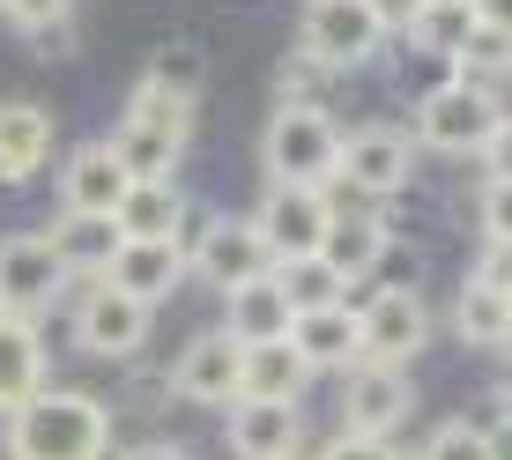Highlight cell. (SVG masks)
<instances>
[{
	"label": "cell",
	"instance_id": "obj_1",
	"mask_svg": "<svg viewBox=\"0 0 512 460\" xmlns=\"http://www.w3.org/2000/svg\"><path fill=\"white\" fill-rule=\"evenodd\" d=\"M8 460H104L112 453V416L97 394H30L0 423Z\"/></svg>",
	"mask_w": 512,
	"mask_h": 460
},
{
	"label": "cell",
	"instance_id": "obj_2",
	"mask_svg": "<svg viewBox=\"0 0 512 460\" xmlns=\"http://www.w3.org/2000/svg\"><path fill=\"white\" fill-rule=\"evenodd\" d=\"M186 134H193V97L141 82L112 134V156L127 164V179H171V164L186 156Z\"/></svg>",
	"mask_w": 512,
	"mask_h": 460
},
{
	"label": "cell",
	"instance_id": "obj_3",
	"mask_svg": "<svg viewBox=\"0 0 512 460\" xmlns=\"http://www.w3.org/2000/svg\"><path fill=\"white\" fill-rule=\"evenodd\" d=\"M505 104L490 82H468V75H446L416 97V141L438 156H483V141L498 134Z\"/></svg>",
	"mask_w": 512,
	"mask_h": 460
},
{
	"label": "cell",
	"instance_id": "obj_4",
	"mask_svg": "<svg viewBox=\"0 0 512 460\" xmlns=\"http://www.w3.org/2000/svg\"><path fill=\"white\" fill-rule=\"evenodd\" d=\"M260 164H268V186H334V164H342V127L334 112H290L275 104L268 134H260Z\"/></svg>",
	"mask_w": 512,
	"mask_h": 460
},
{
	"label": "cell",
	"instance_id": "obj_5",
	"mask_svg": "<svg viewBox=\"0 0 512 460\" xmlns=\"http://www.w3.org/2000/svg\"><path fill=\"white\" fill-rule=\"evenodd\" d=\"M186 275H201L208 290H245V282H260V275H275V260H268V245H260V230L253 216H223V223H208L201 238L186 245Z\"/></svg>",
	"mask_w": 512,
	"mask_h": 460
},
{
	"label": "cell",
	"instance_id": "obj_6",
	"mask_svg": "<svg viewBox=\"0 0 512 460\" xmlns=\"http://www.w3.org/2000/svg\"><path fill=\"white\" fill-rule=\"evenodd\" d=\"M67 282H75V275L60 268V253L45 245V230H15V238H0V312H8V320H38Z\"/></svg>",
	"mask_w": 512,
	"mask_h": 460
},
{
	"label": "cell",
	"instance_id": "obj_7",
	"mask_svg": "<svg viewBox=\"0 0 512 460\" xmlns=\"http://www.w3.org/2000/svg\"><path fill=\"white\" fill-rule=\"evenodd\" d=\"M409 164H416V149H409V134L401 127H357V134H342V164H334V186H349L357 201H394L401 186H409Z\"/></svg>",
	"mask_w": 512,
	"mask_h": 460
},
{
	"label": "cell",
	"instance_id": "obj_8",
	"mask_svg": "<svg viewBox=\"0 0 512 460\" xmlns=\"http://www.w3.org/2000/svg\"><path fill=\"white\" fill-rule=\"evenodd\" d=\"M297 45H305L312 60H327L334 75H349V67H364L386 45V30L372 23L364 0H305V30H297Z\"/></svg>",
	"mask_w": 512,
	"mask_h": 460
},
{
	"label": "cell",
	"instance_id": "obj_9",
	"mask_svg": "<svg viewBox=\"0 0 512 460\" xmlns=\"http://www.w3.org/2000/svg\"><path fill=\"white\" fill-rule=\"evenodd\" d=\"M357 334H364V364H409L423 342H431V305H423V290L416 297H401V290H372L357 305Z\"/></svg>",
	"mask_w": 512,
	"mask_h": 460
},
{
	"label": "cell",
	"instance_id": "obj_10",
	"mask_svg": "<svg viewBox=\"0 0 512 460\" xmlns=\"http://www.w3.org/2000/svg\"><path fill=\"white\" fill-rule=\"evenodd\" d=\"M327 216H334L327 193H312V186H268V208L253 216V230H260V245H268V260H312V253H320V238H327Z\"/></svg>",
	"mask_w": 512,
	"mask_h": 460
},
{
	"label": "cell",
	"instance_id": "obj_11",
	"mask_svg": "<svg viewBox=\"0 0 512 460\" xmlns=\"http://www.w3.org/2000/svg\"><path fill=\"white\" fill-rule=\"evenodd\" d=\"M75 342L90 349V357H134V349L149 342V305H134V297L104 290L97 275H82V297H75Z\"/></svg>",
	"mask_w": 512,
	"mask_h": 460
},
{
	"label": "cell",
	"instance_id": "obj_12",
	"mask_svg": "<svg viewBox=\"0 0 512 460\" xmlns=\"http://www.w3.org/2000/svg\"><path fill=\"white\" fill-rule=\"evenodd\" d=\"M104 290H119V297H134V305H164L171 290L186 282V245L179 238H149V245H134V238H119V253L104 260Z\"/></svg>",
	"mask_w": 512,
	"mask_h": 460
},
{
	"label": "cell",
	"instance_id": "obj_13",
	"mask_svg": "<svg viewBox=\"0 0 512 460\" xmlns=\"http://www.w3.org/2000/svg\"><path fill=\"white\" fill-rule=\"evenodd\" d=\"M238 357H245V349L223 327L193 334V342L179 349V364H171V394L201 401V409H231V401H238Z\"/></svg>",
	"mask_w": 512,
	"mask_h": 460
},
{
	"label": "cell",
	"instance_id": "obj_14",
	"mask_svg": "<svg viewBox=\"0 0 512 460\" xmlns=\"http://www.w3.org/2000/svg\"><path fill=\"white\" fill-rule=\"evenodd\" d=\"M409 379H401L394 364H357L342 386V431L357 438H394V423L409 416Z\"/></svg>",
	"mask_w": 512,
	"mask_h": 460
},
{
	"label": "cell",
	"instance_id": "obj_15",
	"mask_svg": "<svg viewBox=\"0 0 512 460\" xmlns=\"http://www.w3.org/2000/svg\"><path fill=\"white\" fill-rule=\"evenodd\" d=\"M238 460H297L305 446V416L297 401H231V423H223Z\"/></svg>",
	"mask_w": 512,
	"mask_h": 460
},
{
	"label": "cell",
	"instance_id": "obj_16",
	"mask_svg": "<svg viewBox=\"0 0 512 460\" xmlns=\"http://www.w3.org/2000/svg\"><path fill=\"white\" fill-rule=\"evenodd\" d=\"M127 186L134 179H127V164L112 156V141H82V149L67 156V171H60V208H67V216H112Z\"/></svg>",
	"mask_w": 512,
	"mask_h": 460
},
{
	"label": "cell",
	"instance_id": "obj_17",
	"mask_svg": "<svg viewBox=\"0 0 512 460\" xmlns=\"http://www.w3.org/2000/svg\"><path fill=\"white\" fill-rule=\"evenodd\" d=\"M290 349H297V357H305V371H357V364H364L357 305L297 312V320H290Z\"/></svg>",
	"mask_w": 512,
	"mask_h": 460
},
{
	"label": "cell",
	"instance_id": "obj_18",
	"mask_svg": "<svg viewBox=\"0 0 512 460\" xmlns=\"http://www.w3.org/2000/svg\"><path fill=\"white\" fill-rule=\"evenodd\" d=\"M45 156H52V119H45V104L8 97V104H0V179H8V186L38 179Z\"/></svg>",
	"mask_w": 512,
	"mask_h": 460
},
{
	"label": "cell",
	"instance_id": "obj_19",
	"mask_svg": "<svg viewBox=\"0 0 512 460\" xmlns=\"http://www.w3.org/2000/svg\"><path fill=\"white\" fill-rule=\"evenodd\" d=\"M112 230H119V238H134V245H149V238H179V230H186V201H179V186H171V179H134L127 193H119V208H112Z\"/></svg>",
	"mask_w": 512,
	"mask_h": 460
},
{
	"label": "cell",
	"instance_id": "obj_20",
	"mask_svg": "<svg viewBox=\"0 0 512 460\" xmlns=\"http://www.w3.org/2000/svg\"><path fill=\"white\" fill-rule=\"evenodd\" d=\"M290 297L275 290V275H260V282H245V290L223 297V334H231L238 349H253V342H282L290 334Z\"/></svg>",
	"mask_w": 512,
	"mask_h": 460
},
{
	"label": "cell",
	"instance_id": "obj_21",
	"mask_svg": "<svg viewBox=\"0 0 512 460\" xmlns=\"http://www.w3.org/2000/svg\"><path fill=\"white\" fill-rule=\"evenodd\" d=\"M305 379H312V371L290 349V334H282V342H253L238 357V401H297Z\"/></svg>",
	"mask_w": 512,
	"mask_h": 460
},
{
	"label": "cell",
	"instance_id": "obj_22",
	"mask_svg": "<svg viewBox=\"0 0 512 460\" xmlns=\"http://www.w3.org/2000/svg\"><path fill=\"white\" fill-rule=\"evenodd\" d=\"M379 245H386V216H357V208H334V216H327V238H320V260L349 282V290H357V282L372 275Z\"/></svg>",
	"mask_w": 512,
	"mask_h": 460
},
{
	"label": "cell",
	"instance_id": "obj_23",
	"mask_svg": "<svg viewBox=\"0 0 512 460\" xmlns=\"http://www.w3.org/2000/svg\"><path fill=\"white\" fill-rule=\"evenodd\" d=\"M45 245L60 253L67 275H104V260L119 253V230H112V216H67L60 208V223L45 230Z\"/></svg>",
	"mask_w": 512,
	"mask_h": 460
},
{
	"label": "cell",
	"instance_id": "obj_24",
	"mask_svg": "<svg viewBox=\"0 0 512 460\" xmlns=\"http://www.w3.org/2000/svg\"><path fill=\"white\" fill-rule=\"evenodd\" d=\"M38 379H45V342L30 334V320H8V312H0V416L38 394Z\"/></svg>",
	"mask_w": 512,
	"mask_h": 460
},
{
	"label": "cell",
	"instance_id": "obj_25",
	"mask_svg": "<svg viewBox=\"0 0 512 460\" xmlns=\"http://www.w3.org/2000/svg\"><path fill=\"white\" fill-rule=\"evenodd\" d=\"M453 334L475 349H498L512 342V305H505V290H490V282H461V297H453Z\"/></svg>",
	"mask_w": 512,
	"mask_h": 460
},
{
	"label": "cell",
	"instance_id": "obj_26",
	"mask_svg": "<svg viewBox=\"0 0 512 460\" xmlns=\"http://www.w3.org/2000/svg\"><path fill=\"white\" fill-rule=\"evenodd\" d=\"M275 290L290 297V312H327V305H349V282L334 275L320 253H312V260H275Z\"/></svg>",
	"mask_w": 512,
	"mask_h": 460
},
{
	"label": "cell",
	"instance_id": "obj_27",
	"mask_svg": "<svg viewBox=\"0 0 512 460\" xmlns=\"http://www.w3.org/2000/svg\"><path fill=\"white\" fill-rule=\"evenodd\" d=\"M416 52H431V60H446V75H453V52H461L475 38V8H453V0H423V15L409 30H401Z\"/></svg>",
	"mask_w": 512,
	"mask_h": 460
},
{
	"label": "cell",
	"instance_id": "obj_28",
	"mask_svg": "<svg viewBox=\"0 0 512 460\" xmlns=\"http://www.w3.org/2000/svg\"><path fill=\"white\" fill-rule=\"evenodd\" d=\"M275 97L290 104V112H327V97H334V67H327V60H312V52L297 45L290 60L275 67Z\"/></svg>",
	"mask_w": 512,
	"mask_h": 460
},
{
	"label": "cell",
	"instance_id": "obj_29",
	"mask_svg": "<svg viewBox=\"0 0 512 460\" xmlns=\"http://www.w3.org/2000/svg\"><path fill=\"white\" fill-rule=\"evenodd\" d=\"M423 460H498V431L475 423V416H446L423 438Z\"/></svg>",
	"mask_w": 512,
	"mask_h": 460
},
{
	"label": "cell",
	"instance_id": "obj_30",
	"mask_svg": "<svg viewBox=\"0 0 512 460\" xmlns=\"http://www.w3.org/2000/svg\"><path fill=\"white\" fill-rule=\"evenodd\" d=\"M453 75H468V82L512 75V38H505V30H483V23H475V38L453 52ZM490 90H498V82H490Z\"/></svg>",
	"mask_w": 512,
	"mask_h": 460
},
{
	"label": "cell",
	"instance_id": "obj_31",
	"mask_svg": "<svg viewBox=\"0 0 512 460\" xmlns=\"http://www.w3.org/2000/svg\"><path fill=\"white\" fill-rule=\"evenodd\" d=\"M364 282H372V290H401V297H416V282H423V245H409V238H386Z\"/></svg>",
	"mask_w": 512,
	"mask_h": 460
},
{
	"label": "cell",
	"instance_id": "obj_32",
	"mask_svg": "<svg viewBox=\"0 0 512 460\" xmlns=\"http://www.w3.org/2000/svg\"><path fill=\"white\" fill-rule=\"evenodd\" d=\"M141 82H156V90H179V97H193L201 90V52H186V45H164L149 60V75Z\"/></svg>",
	"mask_w": 512,
	"mask_h": 460
},
{
	"label": "cell",
	"instance_id": "obj_33",
	"mask_svg": "<svg viewBox=\"0 0 512 460\" xmlns=\"http://www.w3.org/2000/svg\"><path fill=\"white\" fill-rule=\"evenodd\" d=\"M0 15H8V23H23L30 38H38V30H52V23H67V15H75V0H0Z\"/></svg>",
	"mask_w": 512,
	"mask_h": 460
},
{
	"label": "cell",
	"instance_id": "obj_34",
	"mask_svg": "<svg viewBox=\"0 0 512 460\" xmlns=\"http://www.w3.org/2000/svg\"><path fill=\"white\" fill-rule=\"evenodd\" d=\"M312 460H409V453H394V438H357V431H342V438H327V453H312Z\"/></svg>",
	"mask_w": 512,
	"mask_h": 460
},
{
	"label": "cell",
	"instance_id": "obj_35",
	"mask_svg": "<svg viewBox=\"0 0 512 460\" xmlns=\"http://www.w3.org/2000/svg\"><path fill=\"white\" fill-rule=\"evenodd\" d=\"M483 238L512 245V186H483Z\"/></svg>",
	"mask_w": 512,
	"mask_h": 460
},
{
	"label": "cell",
	"instance_id": "obj_36",
	"mask_svg": "<svg viewBox=\"0 0 512 460\" xmlns=\"http://www.w3.org/2000/svg\"><path fill=\"white\" fill-rule=\"evenodd\" d=\"M475 282H490V290H505V297H512V245L483 238V260H475Z\"/></svg>",
	"mask_w": 512,
	"mask_h": 460
},
{
	"label": "cell",
	"instance_id": "obj_37",
	"mask_svg": "<svg viewBox=\"0 0 512 460\" xmlns=\"http://www.w3.org/2000/svg\"><path fill=\"white\" fill-rule=\"evenodd\" d=\"M483 171L490 186H512V119H498V134L483 141Z\"/></svg>",
	"mask_w": 512,
	"mask_h": 460
},
{
	"label": "cell",
	"instance_id": "obj_38",
	"mask_svg": "<svg viewBox=\"0 0 512 460\" xmlns=\"http://www.w3.org/2000/svg\"><path fill=\"white\" fill-rule=\"evenodd\" d=\"M364 8H372V23L386 30V38H401V30L423 15V0H364Z\"/></svg>",
	"mask_w": 512,
	"mask_h": 460
},
{
	"label": "cell",
	"instance_id": "obj_39",
	"mask_svg": "<svg viewBox=\"0 0 512 460\" xmlns=\"http://www.w3.org/2000/svg\"><path fill=\"white\" fill-rule=\"evenodd\" d=\"M468 8H475L483 30H505V38H512V0H468Z\"/></svg>",
	"mask_w": 512,
	"mask_h": 460
},
{
	"label": "cell",
	"instance_id": "obj_40",
	"mask_svg": "<svg viewBox=\"0 0 512 460\" xmlns=\"http://www.w3.org/2000/svg\"><path fill=\"white\" fill-rule=\"evenodd\" d=\"M38 52H45V60H67V52H75V30H67V23L38 30Z\"/></svg>",
	"mask_w": 512,
	"mask_h": 460
},
{
	"label": "cell",
	"instance_id": "obj_41",
	"mask_svg": "<svg viewBox=\"0 0 512 460\" xmlns=\"http://www.w3.org/2000/svg\"><path fill=\"white\" fill-rule=\"evenodd\" d=\"M127 460H193V453H186V446H164V438H156V446H134Z\"/></svg>",
	"mask_w": 512,
	"mask_h": 460
},
{
	"label": "cell",
	"instance_id": "obj_42",
	"mask_svg": "<svg viewBox=\"0 0 512 460\" xmlns=\"http://www.w3.org/2000/svg\"><path fill=\"white\" fill-rule=\"evenodd\" d=\"M498 431H505V438H512V379H505V386H498Z\"/></svg>",
	"mask_w": 512,
	"mask_h": 460
},
{
	"label": "cell",
	"instance_id": "obj_43",
	"mask_svg": "<svg viewBox=\"0 0 512 460\" xmlns=\"http://www.w3.org/2000/svg\"><path fill=\"white\" fill-rule=\"evenodd\" d=\"M453 8H468V0H453Z\"/></svg>",
	"mask_w": 512,
	"mask_h": 460
},
{
	"label": "cell",
	"instance_id": "obj_44",
	"mask_svg": "<svg viewBox=\"0 0 512 460\" xmlns=\"http://www.w3.org/2000/svg\"><path fill=\"white\" fill-rule=\"evenodd\" d=\"M505 305H512V297H505Z\"/></svg>",
	"mask_w": 512,
	"mask_h": 460
}]
</instances>
